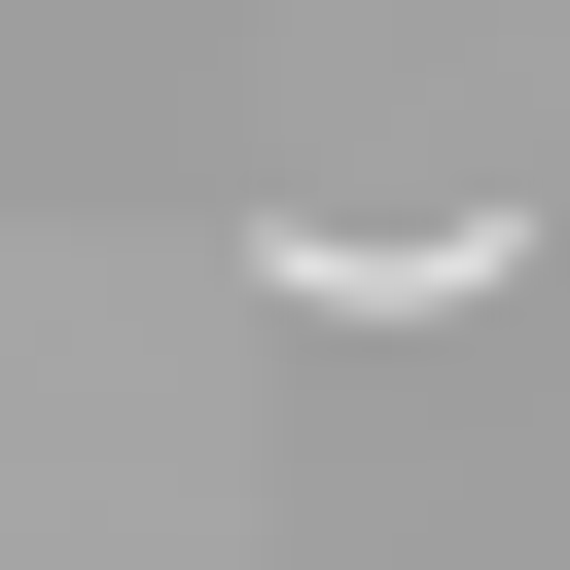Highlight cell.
<instances>
[{
    "mask_svg": "<svg viewBox=\"0 0 570 570\" xmlns=\"http://www.w3.org/2000/svg\"><path fill=\"white\" fill-rule=\"evenodd\" d=\"M249 285H285V321H499L534 249H499V214H249Z\"/></svg>",
    "mask_w": 570,
    "mask_h": 570,
    "instance_id": "1",
    "label": "cell"
}]
</instances>
